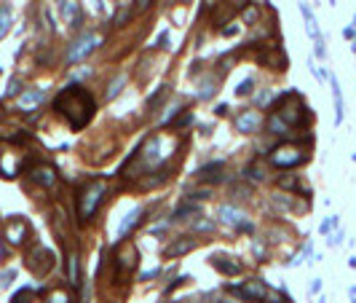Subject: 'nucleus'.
Returning a JSON list of instances; mask_svg holds the SVG:
<instances>
[{"instance_id":"nucleus-1","label":"nucleus","mask_w":356,"mask_h":303,"mask_svg":"<svg viewBox=\"0 0 356 303\" xmlns=\"http://www.w3.org/2000/svg\"><path fill=\"white\" fill-rule=\"evenodd\" d=\"M54 108L70 121L72 129H83V126L89 124L91 113H94V99H91V94H89L86 89H81V86H67L64 91H59V97H56Z\"/></svg>"},{"instance_id":"nucleus-2","label":"nucleus","mask_w":356,"mask_h":303,"mask_svg":"<svg viewBox=\"0 0 356 303\" xmlns=\"http://www.w3.org/2000/svg\"><path fill=\"white\" fill-rule=\"evenodd\" d=\"M102 196H105V180H91V183L81 191L78 196V212L83 220H89V217L94 215V210L99 207Z\"/></svg>"},{"instance_id":"nucleus-3","label":"nucleus","mask_w":356,"mask_h":303,"mask_svg":"<svg viewBox=\"0 0 356 303\" xmlns=\"http://www.w3.org/2000/svg\"><path fill=\"white\" fill-rule=\"evenodd\" d=\"M102 43V38L97 35V32H89V35H83V38H78L72 46H70V51H67V62L70 64H75V62H81V59H86V56L97 49V46Z\"/></svg>"},{"instance_id":"nucleus-4","label":"nucleus","mask_w":356,"mask_h":303,"mask_svg":"<svg viewBox=\"0 0 356 303\" xmlns=\"http://www.w3.org/2000/svg\"><path fill=\"white\" fill-rule=\"evenodd\" d=\"M305 161V153L303 148L297 145H279L273 153H270V164L273 166H297Z\"/></svg>"},{"instance_id":"nucleus-5","label":"nucleus","mask_w":356,"mask_h":303,"mask_svg":"<svg viewBox=\"0 0 356 303\" xmlns=\"http://www.w3.org/2000/svg\"><path fill=\"white\" fill-rule=\"evenodd\" d=\"M220 217H222L225 225H230V228L252 231V223L247 220V212H241L239 207H233V204H222V207H220Z\"/></svg>"},{"instance_id":"nucleus-6","label":"nucleus","mask_w":356,"mask_h":303,"mask_svg":"<svg viewBox=\"0 0 356 303\" xmlns=\"http://www.w3.org/2000/svg\"><path fill=\"white\" fill-rule=\"evenodd\" d=\"M233 292H236V295H241V298H249V300H268V298H270L268 287L262 285L260 279H252V282H247L244 287H233Z\"/></svg>"},{"instance_id":"nucleus-7","label":"nucleus","mask_w":356,"mask_h":303,"mask_svg":"<svg viewBox=\"0 0 356 303\" xmlns=\"http://www.w3.org/2000/svg\"><path fill=\"white\" fill-rule=\"evenodd\" d=\"M260 126H262V116L257 110H244L236 118V129L244 131V134H252V131H257Z\"/></svg>"},{"instance_id":"nucleus-8","label":"nucleus","mask_w":356,"mask_h":303,"mask_svg":"<svg viewBox=\"0 0 356 303\" xmlns=\"http://www.w3.org/2000/svg\"><path fill=\"white\" fill-rule=\"evenodd\" d=\"M27 233H30V225H27L22 217H14V220L6 225V239L11 244H22L27 239Z\"/></svg>"},{"instance_id":"nucleus-9","label":"nucleus","mask_w":356,"mask_h":303,"mask_svg":"<svg viewBox=\"0 0 356 303\" xmlns=\"http://www.w3.org/2000/svg\"><path fill=\"white\" fill-rule=\"evenodd\" d=\"M51 252L49 250H43V247H37L32 255H30V258H27V266H30L35 274H46V271H49L51 268Z\"/></svg>"},{"instance_id":"nucleus-10","label":"nucleus","mask_w":356,"mask_h":303,"mask_svg":"<svg viewBox=\"0 0 356 303\" xmlns=\"http://www.w3.org/2000/svg\"><path fill=\"white\" fill-rule=\"evenodd\" d=\"M43 97H46V91L43 89H30V91H24L22 97H19V110H32V108H37L43 102Z\"/></svg>"},{"instance_id":"nucleus-11","label":"nucleus","mask_w":356,"mask_h":303,"mask_svg":"<svg viewBox=\"0 0 356 303\" xmlns=\"http://www.w3.org/2000/svg\"><path fill=\"white\" fill-rule=\"evenodd\" d=\"M62 16L64 22L70 27H78L81 24V3L78 0H67V3H62Z\"/></svg>"},{"instance_id":"nucleus-12","label":"nucleus","mask_w":356,"mask_h":303,"mask_svg":"<svg viewBox=\"0 0 356 303\" xmlns=\"http://www.w3.org/2000/svg\"><path fill=\"white\" fill-rule=\"evenodd\" d=\"M300 11H303V19H305V32L313 38L316 43H322V32H319V24H316V16L311 14V8L305 3H300Z\"/></svg>"},{"instance_id":"nucleus-13","label":"nucleus","mask_w":356,"mask_h":303,"mask_svg":"<svg viewBox=\"0 0 356 303\" xmlns=\"http://www.w3.org/2000/svg\"><path fill=\"white\" fill-rule=\"evenodd\" d=\"M32 180H35L37 185L49 188V185L56 183V172H54L51 166H46V164H43V166H35V169H32Z\"/></svg>"},{"instance_id":"nucleus-14","label":"nucleus","mask_w":356,"mask_h":303,"mask_svg":"<svg viewBox=\"0 0 356 303\" xmlns=\"http://www.w3.org/2000/svg\"><path fill=\"white\" fill-rule=\"evenodd\" d=\"M332 83V99H335V124H343V91L340 83H337V75H330Z\"/></svg>"},{"instance_id":"nucleus-15","label":"nucleus","mask_w":356,"mask_h":303,"mask_svg":"<svg viewBox=\"0 0 356 303\" xmlns=\"http://www.w3.org/2000/svg\"><path fill=\"white\" fill-rule=\"evenodd\" d=\"M139 217H142V207H134L126 217H124V223L118 225V239H124V236H129V231L134 228V225L139 223Z\"/></svg>"},{"instance_id":"nucleus-16","label":"nucleus","mask_w":356,"mask_h":303,"mask_svg":"<svg viewBox=\"0 0 356 303\" xmlns=\"http://www.w3.org/2000/svg\"><path fill=\"white\" fill-rule=\"evenodd\" d=\"M195 247V242L190 239V242H174V244H169V247L164 250V255H166V258H177V255H182V252H190Z\"/></svg>"},{"instance_id":"nucleus-17","label":"nucleus","mask_w":356,"mask_h":303,"mask_svg":"<svg viewBox=\"0 0 356 303\" xmlns=\"http://www.w3.org/2000/svg\"><path fill=\"white\" fill-rule=\"evenodd\" d=\"M222 169H225V164H222V161H214V164L204 166L199 175H201V180H209V183H214V180H220V177H222V175H220Z\"/></svg>"},{"instance_id":"nucleus-18","label":"nucleus","mask_w":356,"mask_h":303,"mask_svg":"<svg viewBox=\"0 0 356 303\" xmlns=\"http://www.w3.org/2000/svg\"><path fill=\"white\" fill-rule=\"evenodd\" d=\"M11 22H14V14H11V8L3 6L0 8V41L6 38V32L11 30Z\"/></svg>"},{"instance_id":"nucleus-19","label":"nucleus","mask_w":356,"mask_h":303,"mask_svg":"<svg viewBox=\"0 0 356 303\" xmlns=\"http://www.w3.org/2000/svg\"><path fill=\"white\" fill-rule=\"evenodd\" d=\"M124 83H126V73L115 75V78H112V83L107 86V99H115L118 94H121V89H124Z\"/></svg>"},{"instance_id":"nucleus-20","label":"nucleus","mask_w":356,"mask_h":303,"mask_svg":"<svg viewBox=\"0 0 356 303\" xmlns=\"http://www.w3.org/2000/svg\"><path fill=\"white\" fill-rule=\"evenodd\" d=\"M268 129L273 131V134H289V126H287L279 116H270V118H268Z\"/></svg>"},{"instance_id":"nucleus-21","label":"nucleus","mask_w":356,"mask_h":303,"mask_svg":"<svg viewBox=\"0 0 356 303\" xmlns=\"http://www.w3.org/2000/svg\"><path fill=\"white\" fill-rule=\"evenodd\" d=\"M32 298H35V292H32L30 287H22L19 292H14L11 303H32Z\"/></svg>"},{"instance_id":"nucleus-22","label":"nucleus","mask_w":356,"mask_h":303,"mask_svg":"<svg viewBox=\"0 0 356 303\" xmlns=\"http://www.w3.org/2000/svg\"><path fill=\"white\" fill-rule=\"evenodd\" d=\"M214 266H217L220 271H228V274H239L241 271L239 263H222V258H214Z\"/></svg>"},{"instance_id":"nucleus-23","label":"nucleus","mask_w":356,"mask_h":303,"mask_svg":"<svg viewBox=\"0 0 356 303\" xmlns=\"http://www.w3.org/2000/svg\"><path fill=\"white\" fill-rule=\"evenodd\" d=\"M67 271H70V282H72V285H78V282H75V279H78V260H75L72 255L67 258Z\"/></svg>"},{"instance_id":"nucleus-24","label":"nucleus","mask_w":356,"mask_h":303,"mask_svg":"<svg viewBox=\"0 0 356 303\" xmlns=\"http://www.w3.org/2000/svg\"><path fill=\"white\" fill-rule=\"evenodd\" d=\"M252 86H255V81H252V78L241 81V83H239V89H236V94H239V97H247V94H252Z\"/></svg>"},{"instance_id":"nucleus-25","label":"nucleus","mask_w":356,"mask_h":303,"mask_svg":"<svg viewBox=\"0 0 356 303\" xmlns=\"http://www.w3.org/2000/svg\"><path fill=\"white\" fill-rule=\"evenodd\" d=\"M214 91H217V89H214V78H209V81H206L204 86H201V97H204V99H209V97H214Z\"/></svg>"},{"instance_id":"nucleus-26","label":"nucleus","mask_w":356,"mask_h":303,"mask_svg":"<svg viewBox=\"0 0 356 303\" xmlns=\"http://www.w3.org/2000/svg\"><path fill=\"white\" fill-rule=\"evenodd\" d=\"M241 16H244V22H247V24H252V22H257V16H260V14H257V8H255V6H249V8H244V14H241Z\"/></svg>"},{"instance_id":"nucleus-27","label":"nucleus","mask_w":356,"mask_h":303,"mask_svg":"<svg viewBox=\"0 0 356 303\" xmlns=\"http://www.w3.org/2000/svg\"><path fill=\"white\" fill-rule=\"evenodd\" d=\"M46 303H67V292L56 290V292H51V295L46 298Z\"/></svg>"},{"instance_id":"nucleus-28","label":"nucleus","mask_w":356,"mask_h":303,"mask_svg":"<svg viewBox=\"0 0 356 303\" xmlns=\"http://www.w3.org/2000/svg\"><path fill=\"white\" fill-rule=\"evenodd\" d=\"M247 177H252V180H262V177H265V172H262L260 166L252 164V166H247Z\"/></svg>"},{"instance_id":"nucleus-29","label":"nucleus","mask_w":356,"mask_h":303,"mask_svg":"<svg viewBox=\"0 0 356 303\" xmlns=\"http://www.w3.org/2000/svg\"><path fill=\"white\" fill-rule=\"evenodd\" d=\"M19 91H22V83H19L16 78H11V83H8L6 94H8V97H14V94H19Z\"/></svg>"},{"instance_id":"nucleus-30","label":"nucleus","mask_w":356,"mask_h":303,"mask_svg":"<svg viewBox=\"0 0 356 303\" xmlns=\"http://www.w3.org/2000/svg\"><path fill=\"white\" fill-rule=\"evenodd\" d=\"M252 250H255V255H257L260 260L265 258V247H262V242H260V239H255V242H252Z\"/></svg>"},{"instance_id":"nucleus-31","label":"nucleus","mask_w":356,"mask_h":303,"mask_svg":"<svg viewBox=\"0 0 356 303\" xmlns=\"http://www.w3.org/2000/svg\"><path fill=\"white\" fill-rule=\"evenodd\" d=\"M340 242H343V231H337V233H332L330 239H327V244H330V247H340Z\"/></svg>"},{"instance_id":"nucleus-32","label":"nucleus","mask_w":356,"mask_h":303,"mask_svg":"<svg viewBox=\"0 0 356 303\" xmlns=\"http://www.w3.org/2000/svg\"><path fill=\"white\" fill-rule=\"evenodd\" d=\"M332 225L337 228V215H335V217H330V220H324V223H322V233H330V228H332Z\"/></svg>"},{"instance_id":"nucleus-33","label":"nucleus","mask_w":356,"mask_h":303,"mask_svg":"<svg viewBox=\"0 0 356 303\" xmlns=\"http://www.w3.org/2000/svg\"><path fill=\"white\" fill-rule=\"evenodd\" d=\"M187 124H193V116L190 113H182V116L177 118V126H187Z\"/></svg>"},{"instance_id":"nucleus-34","label":"nucleus","mask_w":356,"mask_h":303,"mask_svg":"<svg viewBox=\"0 0 356 303\" xmlns=\"http://www.w3.org/2000/svg\"><path fill=\"white\" fill-rule=\"evenodd\" d=\"M195 228H199V231H212L214 223L212 220H199V223H195Z\"/></svg>"},{"instance_id":"nucleus-35","label":"nucleus","mask_w":356,"mask_h":303,"mask_svg":"<svg viewBox=\"0 0 356 303\" xmlns=\"http://www.w3.org/2000/svg\"><path fill=\"white\" fill-rule=\"evenodd\" d=\"M319 290H322V279H313V282H311V290H308V292H311V295H316Z\"/></svg>"},{"instance_id":"nucleus-36","label":"nucleus","mask_w":356,"mask_h":303,"mask_svg":"<svg viewBox=\"0 0 356 303\" xmlns=\"http://www.w3.org/2000/svg\"><path fill=\"white\" fill-rule=\"evenodd\" d=\"M8 279H14V271H6L3 277H0V287H6V285H8Z\"/></svg>"},{"instance_id":"nucleus-37","label":"nucleus","mask_w":356,"mask_h":303,"mask_svg":"<svg viewBox=\"0 0 356 303\" xmlns=\"http://www.w3.org/2000/svg\"><path fill=\"white\" fill-rule=\"evenodd\" d=\"M166 43H169V32L164 30L161 35H158V41H155V46H166Z\"/></svg>"},{"instance_id":"nucleus-38","label":"nucleus","mask_w":356,"mask_h":303,"mask_svg":"<svg viewBox=\"0 0 356 303\" xmlns=\"http://www.w3.org/2000/svg\"><path fill=\"white\" fill-rule=\"evenodd\" d=\"M158 274H161V268H153V271L142 274V282H145V279H153V277H158Z\"/></svg>"},{"instance_id":"nucleus-39","label":"nucleus","mask_w":356,"mask_h":303,"mask_svg":"<svg viewBox=\"0 0 356 303\" xmlns=\"http://www.w3.org/2000/svg\"><path fill=\"white\" fill-rule=\"evenodd\" d=\"M126 16H129V11H118V14H115V24L126 22Z\"/></svg>"},{"instance_id":"nucleus-40","label":"nucleus","mask_w":356,"mask_h":303,"mask_svg":"<svg viewBox=\"0 0 356 303\" xmlns=\"http://www.w3.org/2000/svg\"><path fill=\"white\" fill-rule=\"evenodd\" d=\"M228 110H230L228 105H220V108H217V116H225V113H228Z\"/></svg>"},{"instance_id":"nucleus-41","label":"nucleus","mask_w":356,"mask_h":303,"mask_svg":"<svg viewBox=\"0 0 356 303\" xmlns=\"http://www.w3.org/2000/svg\"><path fill=\"white\" fill-rule=\"evenodd\" d=\"M150 6V0H137V8H147Z\"/></svg>"},{"instance_id":"nucleus-42","label":"nucleus","mask_w":356,"mask_h":303,"mask_svg":"<svg viewBox=\"0 0 356 303\" xmlns=\"http://www.w3.org/2000/svg\"><path fill=\"white\" fill-rule=\"evenodd\" d=\"M348 295H351V303H356V287H351V290H348Z\"/></svg>"},{"instance_id":"nucleus-43","label":"nucleus","mask_w":356,"mask_h":303,"mask_svg":"<svg viewBox=\"0 0 356 303\" xmlns=\"http://www.w3.org/2000/svg\"><path fill=\"white\" fill-rule=\"evenodd\" d=\"M348 266H351V268H356V258H351V260H348Z\"/></svg>"},{"instance_id":"nucleus-44","label":"nucleus","mask_w":356,"mask_h":303,"mask_svg":"<svg viewBox=\"0 0 356 303\" xmlns=\"http://www.w3.org/2000/svg\"><path fill=\"white\" fill-rule=\"evenodd\" d=\"M56 3H59V6H62V3H67V0H56Z\"/></svg>"},{"instance_id":"nucleus-45","label":"nucleus","mask_w":356,"mask_h":303,"mask_svg":"<svg viewBox=\"0 0 356 303\" xmlns=\"http://www.w3.org/2000/svg\"><path fill=\"white\" fill-rule=\"evenodd\" d=\"M0 118H3V110H0Z\"/></svg>"}]
</instances>
